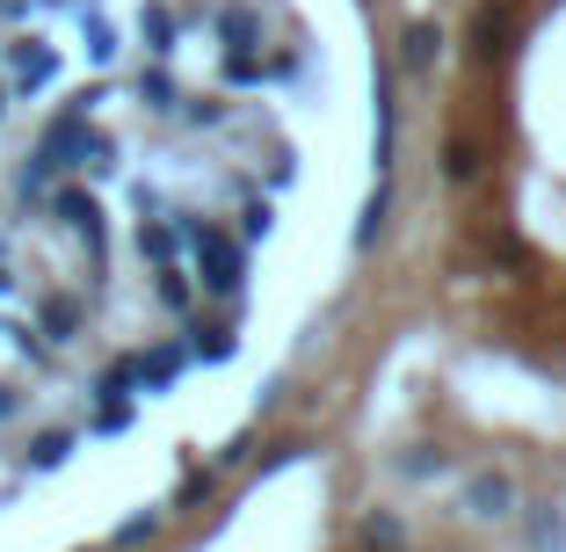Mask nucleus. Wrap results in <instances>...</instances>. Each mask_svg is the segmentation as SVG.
<instances>
[{
	"label": "nucleus",
	"instance_id": "1",
	"mask_svg": "<svg viewBox=\"0 0 566 552\" xmlns=\"http://www.w3.org/2000/svg\"><path fill=\"white\" fill-rule=\"evenodd\" d=\"M501 502H509L501 480H472V509H480V517H501Z\"/></svg>",
	"mask_w": 566,
	"mask_h": 552
},
{
	"label": "nucleus",
	"instance_id": "2",
	"mask_svg": "<svg viewBox=\"0 0 566 552\" xmlns=\"http://www.w3.org/2000/svg\"><path fill=\"white\" fill-rule=\"evenodd\" d=\"M66 451H73V436H36V444H30V458H36V466H59Z\"/></svg>",
	"mask_w": 566,
	"mask_h": 552
},
{
	"label": "nucleus",
	"instance_id": "3",
	"mask_svg": "<svg viewBox=\"0 0 566 552\" xmlns=\"http://www.w3.org/2000/svg\"><path fill=\"white\" fill-rule=\"evenodd\" d=\"M364 538H370V545H400V523H385V517H370V523H364Z\"/></svg>",
	"mask_w": 566,
	"mask_h": 552
},
{
	"label": "nucleus",
	"instance_id": "4",
	"mask_svg": "<svg viewBox=\"0 0 566 552\" xmlns=\"http://www.w3.org/2000/svg\"><path fill=\"white\" fill-rule=\"evenodd\" d=\"M0 415H15V393H8V385H0Z\"/></svg>",
	"mask_w": 566,
	"mask_h": 552
}]
</instances>
